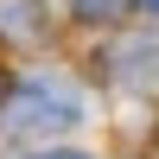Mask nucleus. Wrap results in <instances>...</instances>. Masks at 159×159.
Listing matches in <instances>:
<instances>
[{"instance_id": "obj_4", "label": "nucleus", "mask_w": 159, "mask_h": 159, "mask_svg": "<svg viewBox=\"0 0 159 159\" xmlns=\"http://www.w3.org/2000/svg\"><path fill=\"white\" fill-rule=\"evenodd\" d=\"M45 159H89V153H45Z\"/></svg>"}, {"instance_id": "obj_2", "label": "nucleus", "mask_w": 159, "mask_h": 159, "mask_svg": "<svg viewBox=\"0 0 159 159\" xmlns=\"http://www.w3.org/2000/svg\"><path fill=\"white\" fill-rule=\"evenodd\" d=\"M127 7H134V0H70V13H76L83 25H115Z\"/></svg>"}, {"instance_id": "obj_5", "label": "nucleus", "mask_w": 159, "mask_h": 159, "mask_svg": "<svg viewBox=\"0 0 159 159\" xmlns=\"http://www.w3.org/2000/svg\"><path fill=\"white\" fill-rule=\"evenodd\" d=\"M140 7H153V13H159V0H140Z\"/></svg>"}, {"instance_id": "obj_1", "label": "nucleus", "mask_w": 159, "mask_h": 159, "mask_svg": "<svg viewBox=\"0 0 159 159\" xmlns=\"http://www.w3.org/2000/svg\"><path fill=\"white\" fill-rule=\"evenodd\" d=\"M76 115H83V102H76L70 89H57V83H32V89L19 96V108H13V127H19V134H38L45 121L70 127Z\"/></svg>"}, {"instance_id": "obj_3", "label": "nucleus", "mask_w": 159, "mask_h": 159, "mask_svg": "<svg viewBox=\"0 0 159 159\" xmlns=\"http://www.w3.org/2000/svg\"><path fill=\"white\" fill-rule=\"evenodd\" d=\"M7 102H13V76L0 70V108H7Z\"/></svg>"}]
</instances>
